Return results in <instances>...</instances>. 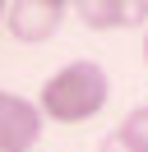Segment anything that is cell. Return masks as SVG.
Instances as JSON below:
<instances>
[{"mask_svg": "<svg viewBox=\"0 0 148 152\" xmlns=\"http://www.w3.org/2000/svg\"><path fill=\"white\" fill-rule=\"evenodd\" d=\"M107 102H111V78H107V69L97 60H70V65H60L42 83V92H37L42 120L65 124V129L97 120L107 111Z\"/></svg>", "mask_w": 148, "mask_h": 152, "instance_id": "6da1fadb", "label": "cell"}, {"mask_svg": "<svg viewBox=\"0 0 148 152\" xmlns=\"http://www.w3.org/2000/svg\"><path fill=\"white\" fill-rule=\"evenodd\" d=\"M65 14H70V5L65 0H9V14H5V28L14 42H23V46H37V42L56 37L65 23Z\"/></svg>", "mask_w": 148, "mask_h": 152, "instance_id": "7a4b0ae2", "label": "cell"}, {"mask_svg": "<svg viewBox=\"0 0 148 152\" xmlns=\"http://www.w3.org/2000/svg\"><path fill=\"white\" fill-rule=\"evenodd\" d=\"M37 138H42V111H37V102L0 88V148L5 152H33Z\"/></svg>", "mask_w": 148, "mask_h": 152, "instance_id": "3957f363", "label": "cell"}, {"mask_svg": "<svg viewBox=\"0 0 148 152\" xmlns=\"http://www.w3.org/2000/svg\"><path fill=\"white\" fill-rule=\"evenodd\" d=\"M92 32H116V28H139L148 23V0H79L74 5Z\"/></svg>", "mask_w": 148, "mask_h": 152, "instance_id": "277c9868", "label": "cell"}, {"mask_svg": "<svg viewBox=\"0 0 148 152\" xmlns=\"http://www.w3.org/2000/svg\"><path fill=\"white\" fill-rule=\"evenodd\" d=\"M120 134H125L139 152H148V106H134V111L120 120Z\"/></svg>", "mask_w": 148, "mask_h": 152, "instance_id": "5b68a950", "label": "cell"}, {"mask_svg": "<svg viewBox=\"0 0 148 152\" xmlns=\"http://www.w3.org/2000/svg\"><path fill=\"white\" fill-rule=\"evenodd\" d=\"M97 152H139V148H134V143H130V138H125V134H120V129H116V134H107V138H102V143H97Z\"/></svg>", "mask_w": 148, "mask_h": 152, "instance_id": "8992f818", "label": "cell"}, {"mask_svg": "<svg viewBox=\"0 0 148 152\" xmlns=\"http://www.w3.org/2000/svg\"><path fill=\"white\" fill-rule=\"evenodd\" d=\"M5 14H9V5H5V0H0V28H5Z\"/></svg>", "mask_w": 148, "mask_h": 152, "instance_id": "52a82bcc", "label": "cell"}, {"mask_svg": "<svg viewBox=\"0 0 148 152\" xmlns=\"http://www.w3.org/2000/svg\"><path fill=\"white\" fill-rule=\"evenodd\" d=\"M144 65H148V32H144Z\"/></svg>", "mask_w": 148, "mask_h": 152, "instance_id": "ba28073f", "label": "cell"}, {"mask_svg": "<svg viewBox=\"0 0 148 152\" xmlns=\"http://www.w3.org/2000/svg\"><path fill=\"white\" fill-rule=\"evenodd\" d=\"M0 152H5V148H0Z\"/></svg>", "mask_w": 148, "mask_h": 152, "instance_id": "9c48e42d", "label": "cell"}]
</instances>
